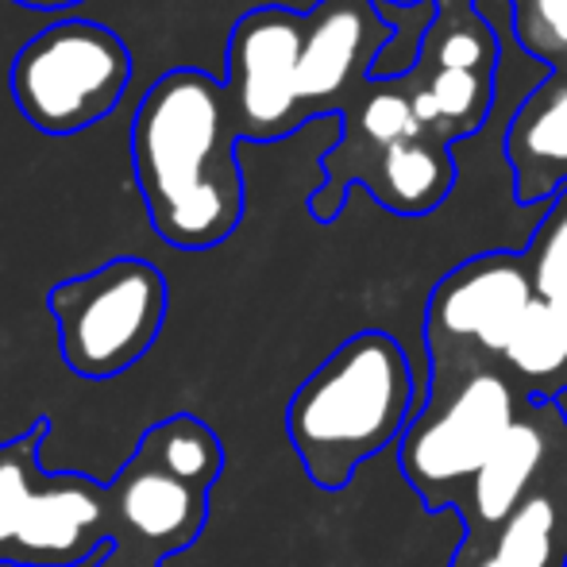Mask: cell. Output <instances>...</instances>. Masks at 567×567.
<instances>
[{
    "label": "cell",
    "mask_w": 567,
    "mask_h": 567,
    "mask_svg": "<svg viewBox=\"0 0 567 567\" xmlns=\"http://www.w3.org/2000/svg\"><path fill=\"white\" fill-rule=\"evenodd\" d=\"M47 313L59 329L62 363L78 379L109 382L155 348L166 321V278L155 262L120 255L51 286Z\"/></svg>",
    "instance_id": "obj_4"
},
{
    "label": "cell",
    "mask_w": 567,
    "mask_h": 567,
    "mask_svg": "<svg viewBox=\"0 0 567 567\" xmlns=\"http://www.w3.org/2000/svg\"><path fill=\"white\" fill-rule=\"evenodd\" d=\"M382 39V20L367 0H324L306 16L298 62L301 109L337 101Z\"/></svg>",
    "instance_id": "obj_10"
},
{
    "label": "cell",
    "mask_w": 567,
    "mask_h": 567,
    "mask_svg": "<svg viewBox=\"0 0 567 567\" xmlns=\"http://www.w3.org/2000/svg\"><path fill=\"white\" fill-rule=\"evenodd\" d=\"M413 417L417 386L405 351L386 332H355L293 390L286 433L309 483L340 491Z\"/></svg>",
    "instance_id": "obj_2"
},
{
    "label": "cell",
    "mask_w": 567,
    "mask_h": 567,
    "mask_svg": "<svg viewBox=\"0 0 567 567\" xmlns=\"http://www.w3.org/2000/svg\"><path fill=\"white\" fill-rule=\"evenodd\" d=\"M135 452L155 467H163L166 475L182 478L189 486H202V491H213L220 471H225V444L194 413H174V417L151 425L140 436Z\"/></svg>",
    "instance_id": "obj_12"
},
{
    "label": "cell",
    "mask_w": 567,
    "mask_h": 567,
    "mask_svg": "<svg viewBox=\"0 0 567 567\" xmlns=\"http://www.w3.org/2000/svg\"><path fill=\"white\" fill-rule=\"evenodd\" d=\"M529 275L533 286H537V298L545 301L567 290V189L537 231V244H533L529 255Z\"/></svg>",
    "instance_id": "obj_19"
},
{
    "label": "cell",
    "mask_w": 567,
    "mask_h": 567,
    "mask_svg": "<svg viewBox=\"0 0 567 567\" xmlns=\"http://www.w3.org/2000/svg\"><path fill=\"white\" fill-rule=\"evenodd\" d=\"M132 82V51L97 20H62L16 51L8 90L35 132L74 135L101 124Z\"/></svg>",
    "instance_id": "obj_5"
},
{
    "label": "cell",
    "mask_w": 567,
    "mask_h": 567,
    "mask_svg": "<svg viewBox=\"0 0 567 567\" xmlns=\"http://www.w3.org/2000/svg\"><path fill=\"white\" fill-rule=\"evenodd\" d=\"M475 567H502V564H498V560H494V556H486V560H478Z\"/></svg>",
    "instance_id": "obj_25"
},
{
    "label": "cell",
    "mask_w": 567,
    "mask_h": 567,
    "mask_svg": "<svg viewBox=\"0 0 567 567\" xmlns=\"http://www.w3.org/2000/svg\"><path fill=\"white\" fill-rule=\"evenodd\" d=\"M486 62H491V39L475 23L452 28L441 39V70H483Z\"/></svg>",
    "instance_id": "obj_20"
},
{
    "label": "cell",
    "mask_w": 567,
    "mask_h": 567,
    "mask_svg": "<svg viewBox=\"0 0 567 567\" xmlns=\"http://www.w3.org/2000/svg\"><path fill=\"white\" fill-rule=\"evenodd\" d=\"M225 85L205 70H166L132 116L135 186L158 239L182 251L217 247L244 217V171Z\"/></svg>",
    "instance_id": "obj_1"
},
{
    "label": "cell",
    "mask_w": 567,
    "mask_h": 567,
    "mask_svg": "<svg viewBox=\"0 0 567 567\" xmlns=\"http://www.w3.org/2000/svg\"><path fill=\"white\" fill-rule=\"evenodd\" d=\"M502 359L529 390L553 394L567 382V321L553 301L537 298L525 309Z\"/></svg>",
    "instance_id": "obj_13"
},
{
    "label": "cell",
    "mask_w": 567,
    "mask_h": 567,
    "mask_svg": "<svg viewBox=\"0 0 567 567\" xmlns=\"http://www.w3.org/2000/svg\"><path fill=\"white\" fill-rule=\"evenodd\" d=\"M529 39L545 51L567 47V0H529Z\"/></svg>",
    "instance_id": "obj_21"
},
{
    "label": "cell",
    "mask_w": 567,
    "mask_h": 567,
    "mask_svg": "<svg viewBox=\"0 0 567 567\" xmlns=\"http://www.w3.org/2000/svg\"><path fill=\"white\" fill-rule=\"evenodd\" d=\"M548 449H553V436L545 433L540 417H517L509 425L483 471L471 478V506H475L478 525L498 529L529 498L533 483L548 463Z\"/></svg>",
    "instance_id": "obj_11"
},
{
    "label": "cell",
    "mask_w": 567,
    "mask_h": 567,
    "mask_svg": "<svg viewBox=\"0 0 567 567\" xmlns=\"http://www.w3.org/2000/svg\"><path fill=\"white\" fill-rule=\"evenodd\" d=\"M533 301L537 286L529 262L514 255H483L436 286L429 301V340H475L483 351L502 355Z\"/></svg>",
    "instance_id": "obj_8"
},
{
    "label": "cell",
    "mask_w": 567,
    "mask_h": 567,
    "mask_svg": "<svg viewBox=\"0 0 567 567\" xmlns=\"http://www.w3.org/2000/svg\"><path fill=\"white\" fill-rule=\"evenodd\" d=\"M51 421L0 444V567H90L116 545L113 486L43 467Z\"/></svg>",
    "instance_id": "obj_3"
},
{
    "label": "cell",
    "mask_w": 567,
    "mask_h": 567,
    "mask_svg": "<svg viewBox=\"0 0 567 567\" xmlns=\"http://www.w3.org/2000/svg\"><path fill=\"white\" fill-rule=\"evenodd\" d=\"M509 151L522 171V186L529 174L545 182H556V174H567V82L545 90L522 109L509 135Z\"/></svg>",
    "instance_id": "obj_14"
},
{
    "label": "cell",
    "mask_w": 567,
    "mask_h": 567,
    "mask_svg": "<svg viewBox=\"0 0 567 567\" xmlns=\"http://www.w3.org/2000/svg\"><path fill=\"white\" fill-rule=\"evenodd\" d=\"M486 97L483 70H436L429 90L413 93V113L421 124L441 120H478Z\"/></svg>",
    "instance_id": "obj_17"
},
{
    "label": "cell",
    "mask_w": 567,
    "mask_h": 567,
    "mask_svg": "<svg viewBox=\"0 0 567 567\" xmlns=\"http://www.w3.org/2000/svg\"><path fill=\"white\" fill-rule=\"evenodd\" d=\"M517 417V394L502 374H471L441 413L417 417L402 436V475L425 494L429 506H441L444 491L483 471Z\"/></svg>",
    "instance_id": "obj_6"
},
{
    "label": "cell",
    "mask_w": 567,
    "mask_h": 567,
    "mask_svg": "<svg viewBox=\"0 0 567 567\" xmlns=\"http://www.w3.org/2000/svg\"><path fill=\"white\" fill-rule=\"evenodd\" d=\"M301 35L306 16L286 8H255L231 28L225 97L247 140H278L306 120L298 93Z\"/></svg>",
    "instance_id": "obj_7"
},
{
    "label": "cell",
    "mask_w": 567,
    "mask_h": 567,
    "mask_svg": "<svg viewBox=\"0 0 567 567\" xmlns=\"http://www.w3.org/2000/svg\"><path fill=\"white\" fill-rule=\"evenodd\" d=\"M548 301H553V306L560 309V317L567 321V290H560V293H556V298H548Z\"/></svg>",
    "instance_id": "obj_24"
},
{
    "label": "cell",
    "mask_w": 567,
    "mask_h": 567,
    "mask_svg": "<svg viewBox=\"0 0 567 567\" xmlns=\"http://www.w3.org/2000/svg\"><path fill=\"white\" fill-rule=\"evenodd\" d=\"M452 186V166L429 143H398L382 151L379 163V197L398 213H429Z\"/></svg>",
    "instance_id": "obj_15"
},
{
    "label": "cell",
    "mask_w": 567,
    "mask_h": 567,
    "mask_svg": "<svg viewBox=\"0 0 567 567\" xmlns=\"http://www.w3.org/2000/svg\"><path fill=\"white\" fill-rule=\"evenodd\" d=\"M116 545L163 560L202 537L209 522V491L189 486L147 463L140 452L127 455L113 483Z\"/></svg>",
    "instance_id": "obj_9"
},
{
    "label": "cell",
    "mask_w": 567,
    "mask_h": 567,
    "mask_svg": "<svg viewBox=\"0 0 567 567\" xmlns=\"http://www.w3.org/2000/svg\"><path fill=\"white\" fill-rule=\"evenodd\" d=\"M12 4L39 8V12H59V8H74V4H82V0H12Z\"/></svg>",
    "instance_id": "obj_23"
},
{
    "label": "cell",
    "mask_w": 567,
    "mask_h": 567,
    "mask_svg": "<svg viewBox=\"0 0 567 567\" xmlns=\"http://www.w3.org/2000/svg\"><path fill=\"white\" fill-rule=\"evenodd\" d=\"M494 560L502 567H564L567 537H564V522H560V509H556L553 494L533 491L529 498L498 525Z\"/></svg>",
    "instance_id": "obj_16"
},
{
    "label": "cell",
    "mask_w": 567,
    "mask_h": 567,
    "mask_svg": "<svg viewBox=\"0 0 567 567\" xmlns=\"http://www.w3.org/2000/svg\"><path fill=\"white\" fill-rule=\"evenodd\" d=\"M355 120H359V132H363L367 140L382 151L398 147V143L421 140V127H425L417 120V113H413V97L394 93V90L371 93V97L363 101V109H359Z\"/></svg>",
    "instance_id": "obj_18"
},
{
    "label": "cell",
    "mask_w": 567,
    "mask_h": 567,
    "mask_svg": "<svg viewBox=\"0 0 567 567\" xmlns=\"http://www.w3.org/2000/svg\"><path fill=\"white\" fill-rule=\"evenodd\" d=\"M90 567H158V560H151V556L135 553V548L113 545V548H105V553H101Z\"/></svg>",
    "instance_id": "obj_22"
}]
</instances>
